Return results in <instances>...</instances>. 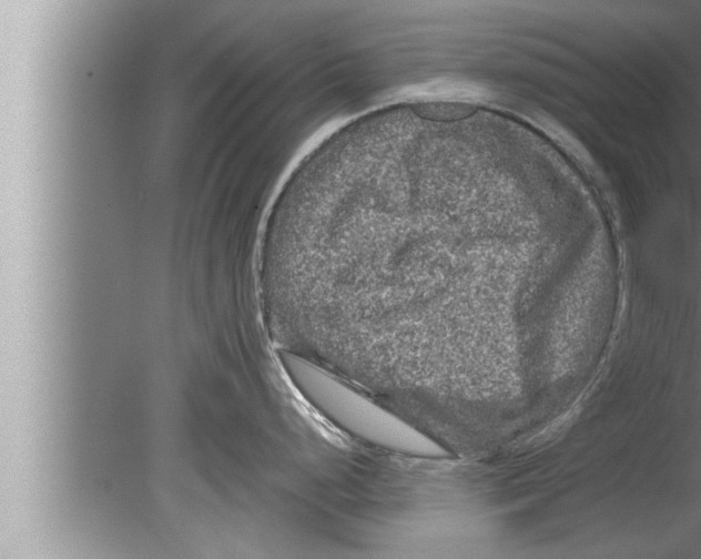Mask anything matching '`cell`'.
<instances>
[{
    "mask_svg": "<svg viewBox=\"0 0 701 559\" xmlns=\"http://www.w3.org/2000/svg\"><path fill=\"white\" fill-rule=\"evenodd\" d=\"M475 155L427 102L384 108L327 154L289 224L282 294L297 333L399 409L455 380L464 314L524 311L541 289L528 235L486 207Z\"/></svg>",
    "mask_w": 701,
    "mask_h": 559,
    "instance_id": "obj_1",
    "label": "cell"
}]
</instances>
